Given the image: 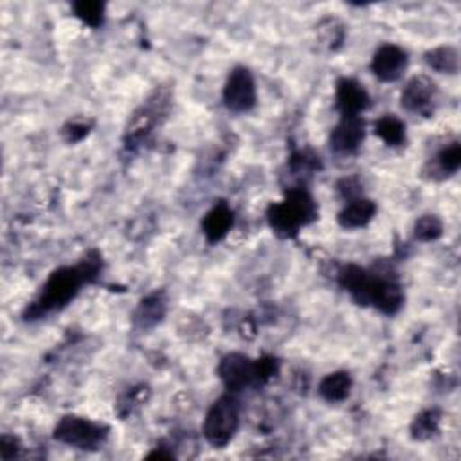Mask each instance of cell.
<instances>
[{
    "mask_svg": "<svg viewBox=\"0 0 461 461\" xmlns=\"http://www.w3.org/2000/svg\"><path fill=\"white\" fill-rule=\"evenodd\" d=\"M269 223L278 235L291 239L298 230L317 218V205L305 189H292L285 200L269 207Z\"/></svg>",
    "mask_w": 461,
    "mask_h": 461,
    "instance_id": "obj_1",
    "label": "cell"
},
{
    "mask_svg": "<svg viewBox=\"0 0 461 461\" xmlns=\"http://www.w3.org/2000/svg\"><path fill=\"white\" fill-rule=\"evenodd\" d=\"M83 282H89V280L80 265L78 267H64V269L55 271L49 276L48 283L44 285L40 298L35 301L31 310H28V316L31 319H35L48 312L62 309L78 294Z\"/></svg>",
    "mask_w": 461,
    "mask_h": 461,
    "instance_id": "obj_2",
    "label": "cell"
},
{
    "mask_svg": "<svg viewBox=\"0 0 461 461\" xmlns=\"http://www.w3.org/2000/svg\"><path fill=\"white\" fill-rule=\"evenodd\" d=\"M240 422L239 402L233 396H220L205 414L204 436L213 447H225L233 439Z\"/></svg>",
    "mask_w": 461,
    "mask_h": 461,
    "instance_id": "obj_3",
    "label": "cell"
},
{
    "mask_svg": "<svg viewBox=\"0 0 461 461\" xmlns=\"http://www.w3.org/2000/svg\"><path fill=\"white\" fill-rule=\"evenodd\" d=\"M55 438L65 445H73L78 448H96L105 432L101 425H96L85 418L78 416H65L55 429Z\"/></svg>",
    "mask_w": 461,
    "mask_h": 461,
    "instance_id": "obj_4",
    "label": "cell"
},
{
    "mask_svg": "<svg viewBox=\"0 0 461 461\" xmlns=\"http://www.w3.org/2000/svg\"><path fill=\"white\" fill-rule=\"evenodd\" d=\"M225 107L233 112H249L257 105V85L246 67H237L229 74L223 87Z\"/></svg>",
    "mask_w": 461,
    "mask_h": 461,
    "instance_id": "obj_5",
    "label": "cell"
},
{
    "mask_svg": "<svg viewBox=\"0 0 461 461\" xmlns=\"http://www.w3.org/2000/svg\"><path fill=\"white\" fill-rule=\"evenodd\" d=\"M218 373L229 391H242L257 382V362L242 353H229L222 359Z\"/></svg>",
    "mask_w": 461,
    "mask_h": 461,
    "instance_id": "obj_6",
    "label": "cell"
},
{
    "mask_svg": "<svg viewBox=\"0 0 461 461\" xmlns=\"http://www.w3.org/2000/svg\"><path fill=\"white\" fill-rule=\"evenodd\" d=\"M366 305H373L387 316L396 314L404 305V294L400 285L391 278H380L373 274Z\"/></svg>",
    "mask_w": 461,
    "mask_h": 461,
    "instance_id": "obj_7",
    "label": "cell"
},
{
    "mask_svg": "<svg viewBox=\"0 0 461 461\" xmlns=\"http://www.w3.org/2000/svg\"><path fill=\"white\" fill-rule=\"evenodd\" d=\"M407 67V55L398 46L386 44L378 48L371 60L373 74L382 82H396Z\"/></svg>",
    "mask_w": 461,
    "mask_h": 461,
    "instance_id": "obj_8",
    "label": "cell"
},
{
    "mask_svg": "<svg viewBox=\"0 0 461 461\" xmlns=\"http://www.w3.org/2000/svg\"><path fill=\"white\" fill-rule=\"evenodd\" d=\"M366 135V125L361 116H343L341 123L332 132L330 143L332 148L339 153H352L355 152Z\"/></svg>",
    "mask_w": 461,
    "mask_h": 461,
    "instance_id": "obj_9",
    "label": "cell"
},
{
    "mask_svg": "<svg viewBox=\"0 0 461 461\" xmlns=\"http://www.w3.org/2000/svg\"><path fill=\"white\" fill-rule=\"evenodd\" d=\"M434 83L425 76H414L402 91V107L409 112L427 114L434 101Z\"/></svg>",
    "mask_w": 461,
    "mask_h": 461,
    "instance_id": "obj_10",
    "label": "cell"
},
{
    "mask_svg": "<svg viewBox=\"0 0 461 461\" xmlns=\"http://www.w3.org/2000/svg\"><path fill=\"white\" fill-rule=\"evenodd\" d=\"M337 109L343 116H361L370 107V96L366 89L350 78H343L337 82Z\"/></svg>",
    "mask_w": 461,
    "mask_h": 461,
    "instance_id": "obj_11",
    "label": "cell"
},
{
    "mask_svg": "<svg viewBox=\"0 0 461 461\" xmlns=\"http://www.w3.org/2000/svg\"><path fill=\"white\" fill-rule=\"evenodd\" d=\"M233 211H230L225 204L214 205L202 222V230L207 239V242L216 244L227 237V233L233 227Z\"/></svg>",
    "mask_w": 461,
    "mask_h": 461,
    "instance_id": "obj_12",
    "label": "cell"
},
{
    "mask_svg": "<svg viewBox=\"0 0 461 461\" xmlns=\"http://www.w3.org/2000/svg\"><path fill=\"white\" fill-rule=\"evenodd\" d=\"M375 213H377L375 204L368 198L359 196L350 200V204L339 213V223L344 229H359L368 225L375 216Z\"/></svg>",
    "mask_w": 461,
    "mask_h": 461,
    "instance_id": "obj_13",
    "label": "cell"
},
{
    "mask_svg": "<svg viewBox=\"0 0 461 461\" xmlns=\"http://www.w3.org/2000/svg\"><path fill=\"white\" fill-rule=\"evenodd\" d=\"M352 389V378L346 371L326 375L319 384V395L328 402H343Z\"/></svg>",
    "mask_w": 461,
    "mask_h": 461,
    "instance_id": "obj_14",
    "label": "cell"
},
{
    "mask_svg": "<svg viewBox=\"0 0 461 461\" xmlns=\"http://www.w3.org/2000/svg\"><path fill=\"white\" fill-rule=\"evenodd\" d=\"M425 62L431 69L438 73L456 74L459 71V53L450 46H443L429 51L425 55Z\"/></svg>",
    "mask_w": 461,
    "mask_h": 461,
    "instance_id": "obj_15",
    "label": "cell"
},
{
    "mask_svg": "<svg viewBox=\"0 0 461 461\" xmlns=\"http://www.w3.org/2000/svg\"><path fill=\"white\" fill-rule=\"evenodd\" d=\"M375 134L389 146H400L405 143V125L389 114L375 123Z\"/></svg>",
    "mask_w": 461,
    "mask_h": 461,
    "instance_id": "obj_16",
    "label": "cell"
},
{
    "mask_svg": "<svg viewBox=\"0 0 461 461\" xmlns=\"http://www.w3.org/2000/svg\"><path fill=\"white\" fill-rule=\"evenodd\" d=\"M164 310H166L164 300L159 294H153V296L141 301V305L135 312V323L141 328H150L162 319Z\"/></svg>",
    "mask_w": 461,
    "mask_h": 461,
    "instance_id": "obj_17",
    "label": "cell"
},
{
    "mask_svg": "<svg viewBox=\"0 0 461 461\" xmlns=\"http://www.w3.org/2000/svg\"><path fill=\"white\" fill-rule=\"evenodd\" d=\"M443 235V223L436 214H423L414 223V237L422 242L438 240Z\"/></svg>",
    "mask_w": 461,
    "mask_h": 461,
    "instance_id": "obj_18",
    "label": "cell"
},
{
    "mask_svg": "<svg viewBox=\"0 0 461 461\" xmlns=\"http://www.w3.org/2000/svg\"><path fill=\"white\" fill-rule=\"evenodd\" d=\"M76 17L82 19L91 28H100L103 24L105 6L101 3H94V0H83V3L74 4Z\"/></svg>",
    "mask_w": 461,
    "mask_h": 461,
    "instance_id": "obj_19",
    "label": "cell"
},
{
    "mask_svg": "<svg viewBox=\"0 0 461 461\" xmlns=\"http://www.w3.org/2000/svg\"><path fill=\"white\" fill-rule=\"evenodd\" d=\"M438 162H439V168L445 173H456L461 166V146H459V143H452L447 148H443L438 155Z\"/></svg>",
    "mask_w": 461,
    "mask_h": 461,
    "instance_id": "obj_20",
    "label": "cell"
},
{
    "mask_svg": "<svg viewBox=\"0 0 461 461\" xmlns=\"http://www.w3.org/2000/svg\"><path fill=\"white\" fill-rule=\"evenodd\" d=\"M436 423H438V418H436V414L432 411L416 416V420L413 423L414 438H420V439L429 438L436 431Z\"/></svg>",
    "mask_w": 461,
    "mask_h": 461,
    "instance_id": "obj_21",
    "label": "cell"
}]
</instances>
